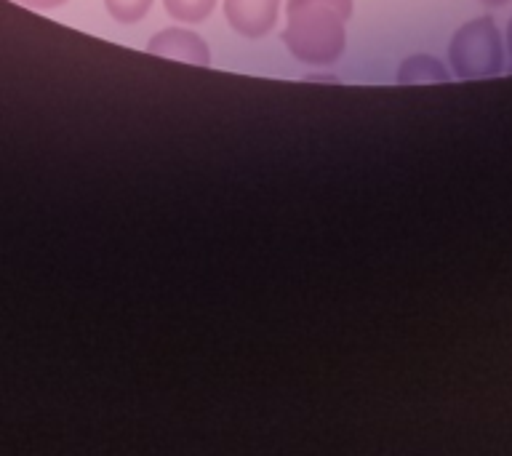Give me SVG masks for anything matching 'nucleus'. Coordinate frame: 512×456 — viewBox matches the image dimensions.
Returning <instances> with one entry per match:
<instances>
[{
    "mask_svg": "<svg viewBox=\"0 0 512 456\" xmlns=\"http://www.w3.org/2000/svg\"><path fill=\"white\" fill-rule=\"evenodd\" d=\"M288 27L283 43L294 59L312 67L334 64L344 56V22L352 16V0H288Z\"/></svg>",
    "mask_w": 512,
    "mask_h": 456,
    "instance_id": "obj_1",
    "label": "nucleus"
},
{
    "mask_svg": "<svg viewBox=\"0 0 512 456\" xmlns=\"http://www.w3.org/2000/svg\"><path fill=\"white\" fill-rule=\"evenodd\" d=\"M448 59L459 78H494L502 72V38L491 16H478L462 24L448 46Z\"/></svg>",
    "mask_w": 512,
    "mask_h": 456,
    "instance_id": "obj_2",
    "label": "nucleus"
},
{
    "mask_svg": "<svg viewBox=\"0 0 512 456\" xmlns=\"http://www.w3.org/2000/svg\"><path fill=\"white\" fill-rule=\"evenodd\" d=\"M280 0H224L227 22L243 38H264L278 22Z\"/></svg>",
    "mask_w": 512,
    "mask_h": 456,
    "instance_id": "obj_3",
    "label": "nucleus"
},
{
    "mask_svg": "<svg viewBox=\"0 0 512 456\" xmlns=\"http://www.w3.org/2000/svg\"><path fill=\"white\" fill-rule=\"evenodd\" d=\"M147 51L152 56H166V59H176V62L195 64V67L211 64V51H208L206 40L200 38L198 32L179 30V27H168V30L158 32L147 43Z\"/></svg>",
    "mask_w": 512,
    "mask_h": 456,
    "instance_id": "obj_4",
    "label": "nucleus"
},
{
    "mask_svg": "<svg viewBox=\"0 0 512 456\" xmlns=\"http://www.w3.org/2000/svg\"><path fill=\"white\" fill-rule=\"evenodd\" d=\"M448 70L440 59L430 54L408 56L406 62L398 67V83L414 86V83H446Z\"/></svg>",
    "mask_w": 512,
    "mask_h": 456,
    "instance_id": "obj_5",
    "label": "nucleus"
},
{
    "mask_svg": "<svg viewBox=\"0 0 512 456\" xmlns=\"http://www.w3.org/2000/svg\"><path fill=\"white\" fill-rule=\"evenodd\" d=\"M168 16L176 22H203L216 8V0H163Z\"/></svg>",
    "mask_w": 512,
    "mask_h": 456,
    "instance_id": "obj_6",
    "label": "nucleus"
},
{
    "mask_svg": "<svg viewBox=\"0 0 512 456\" xmlns=\"http://www.w3.org/2000/svg\"><path fill=\"white\" fill-rule=\"evenodd\" d=\"M104 6H107L115 22L134 24L147 16V11L152 8V0H104Z\"/></svg>",
    "mask_w": 512,
    "mask_h": 456,
    "instance_id": "obj_7",
    "label": "nucleus"
},
{
    "mask_svg": "<svg viewBox=\"0 0 512 456\" xmlns=\"http://www.w3.org/2000/svg\"><path fill=\"white\" fill-rule=\"evenodd\" d=\"M14 3H22L27 8H35V11H54V8L64 6L67 0H14Z\"/></svg>",
    "mask_w": 512,
    "mask_h": 456,
    "instance_id": "obj_8",
    "label": "nucleus"
},
{
    "mask_svg": "<svg viewBox=\"0 0 512 456\" xmlns=\"http://www.w3.org/2000/svg\"><path fill=\"white\" fill-rule=\"evenodd\" d=\"M480 3H486V6H504V3H510V0H480Z\"/></svg>",
    "mask_w": 512,
    "mask_h": 456,
    "instance_id": "obj_9",
    "label": "nucleus"
},
{
    "mask_svg": "<svg viewBox=\"0 0 512 456\" xmlns=\"http://www.w3.org/2000/svg\"><path fill=\"white\" fill-rule=\"evenodd\" d=\"M507 48H510V56H512V19H510V27H507Z\"/></svg>",
    "mask_w": 512,
    "mask_h": 456,
    "instance_id": "obj_10",
    "label": "nucleus"
}]
</instances>
